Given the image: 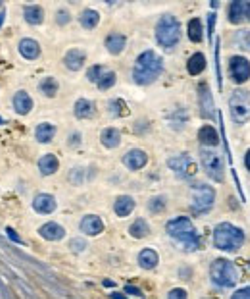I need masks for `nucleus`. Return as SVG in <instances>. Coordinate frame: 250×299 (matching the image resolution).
<instances>
[{
  "label": "nucleus",
  "mask_w": 250,
  "mask_h": 299,
  "mask_svg": "<svg viewBox=\"0 0 250 299\" xmlns=\"http://www.w3.org/2000/svg\"><path fill=\"white\" fill-rule=\"evenodd\" d=\"M164 70V60L154 52V50H146L137 58L135 70H133V79L138 85H148L154 83Z\"/></svg>",
  "instance_id": "1"
},
{
  "label": "nucleus",
  "mask_w": 250,
  "mask_h": 299,
  "mask_svg": "<svg viewBox=\"0 0 250 299\" xmlns=\"http://www.w3.org/2000/svg\"><path fill=\"white\" fill-rule=\"evenodd\" d=\"M166 230H168V234H170L172 237H175L177 241H181L183 247H185L187 251L198 249V245H200L198 234H196L194 226H192V222H190L188 218H185V216L174 218V220L168 222Z\"/></svg>",
  "instance_id": "2"
},
{
  "label": "nucleus",
  "mask_w": 250,
  "mask_h": 299,
  "mask_svg": "<svg viewBox=\"0 0 250 299\" xmlns=\"http://www.w3.org/2000/svg\"><path fill=\"white\" fill-rule=\"evenodd\" d=\"M214 243L222 251H237L244 243V234L237 226L224 222L214 230Z\"/></svg>",
  "instance_id": "3"
},
{
  "label": "nucleus",
  "mask_w": 250,
  "mask_h": 299,
  "mask_svg": "<svg viewBox=\"0 0 250 299\" xmlns=\"http://www.w3.org/2000/svg\"><path fill=\"white\" fill-rule=\"evenodd\" d=\"M156 39L166 49H172V47H175L179 43V39H181V25L175 20V16L166 14L164 18H160V22L156 25Z\"/></svg>",
  "instance_id": "4"
},
{
  "label": "nucleus",
  "mask_w": 250,
  "mask_h": 299,
  "mask_svg": "<svg viewBox=\"0 0 250 299\" xmlns=\"http://www.w3.org/2000/svg\"><path fill=\"white\" fill-rule=\"evenodd\" d=\"M214 284H218L220 287H233L238 280V270L237 266L231 261L225 259H218L210 268Z\"/></svg>",
  "instance_id": "5"
},
{
  "label": "nucleus",
  "mask_w": 250,
  "mask_h": 299,
  "mask_svg": "<svg viewBox=\"0 0 250 299\" xmlns=\"http://www.w3.org/2000/svg\"><path fill=\"white\" fill-rule=\"evenodd\" d=\"M229 108L237 124H244L250 120V93L248 91H235L229 100Z\"/></svg>",
  "instance_id": "6"
},
{
  "label": "nucleus",
  "mask_w": 250,
  "mask_h": 299,
  "mask_svg": "<svg viewBox=\"0 0 250 299\" xmlns=\"http://www.w3.org/2000/svg\"><path fill=\"white\" fill-rule=\"evenodd\" d=\"M200 161H202V166H204L206 174L210 176L214 182H224V176H225L224 161H222V157L218 153L204 149L200 153Z\"/></svg>",
  "instance_id": "7"
},
{
  "label": "nucleus",
  "mask_w": 250,
  "mask_h": 299,
  "mask_svg": "<svg viewBox=\"0 0 250 299\" xmlns=\"http://www.w3.org/2000/svg\"><path fill=\"white\" fill-rule=\"evenodd\" d=\"M214 201H216V191L214 187L198 184L194 193H192V211L202 214V212H208L214 207Z\"/></svg>",
  "instance_id": "8"
},
{
  "label": "nucleus",
  "mask_w": 250,
  "mask_h": 299,
  "mask_svg": "<svg viewBox=\"0 0 250 299\" xmlns=\"http://www.w3.org/2000/svg\"><path fill=\"white\" fill-rule=\"evenodd\" d=\"M168 164L179 178H190V176L196 174V162L192 161L188 155H177L174 159H170Z\"/></svg>",
  "instance_id": "9"
},
{
  "label": "nucleus",
  "mask_w": 250,
  "mask_h": 299,
  "mask_svg": "<svg viewBox=\"0 0 250 299\" xmlns=\"http://www.w3.org/2000/svg\"><path fill=\"white\" fill-rule=\"evenodd\" d=\"M229 72L237 83H242L250 77V62L242 56H233L231 64H229Z\"/></svg>",
  "instance_id": "10"
},
{
  "label": "nucleus",
  "mask_w": 250,
  "mask_h": 299,
  "mask_svg": "<svg viewBox=\"0 0 250 299\" xmlns=\"http://www.w3.org/2000/svg\"><path fill=\"white\" fill-rule=\"evenodd\" d=\"M146 162H148V157H146L144 151H140V149L129 151V153L124 157V164L129 168V170H140Z\"/></svg>",
  "instance_id": "11"
},
{
  "label": "nucleus",
  "mask_w": 250,
  "mask_h": 299,
  "mask_svg": "<svg viewBox=\"0 0 250 299\" xmlns=\"http://www.w3.org/2000/svg\"><path fill=\"white\" fill-rule=\"evenodd\" d=\"M33 209L40 214H50V212L56 211V199L48 193H38L33 201Z\"/></svg>",
  "instance_id": "12"
},
{
  "label": "nucleus",
  "mask_w": 250,
  "mask_h": 299,
  "mask_svg": "<svg viewBox=\"0 0 250 299\" xmlns=\"http://www.w3.org/2000/svg\"><path fill=\"white\" fill-rule=\"evenodd\" d=\"M81 230L87 234V236H98L100 232L104 230V222L100 220L98 216L94 214H88L81 220Z\"/></svg>",
  "instance_id": "13"
},
{
  "label": "nucleus",
  "mask_w": 250,
  "mask_h": 299,
  "mask_svg": "<svg viewBox=\"0 0 250 299\" xmlns=\"http://www.w3.org/2000/svg\"><path fill=\"white\" fill-rule=\"evenodd\" d=\"M38 232H40V236L44 237V239H48V241H60L66 236V230L60 224H56V222H46L44 226H40Z\"/></svg>",
  "instance_id": "14"
},
{
  "label": "nucleus",
  "mask_w": 250,
  "mask_h": 299,
  "mask_svg": "<svg viewBox=\"0 0 250 299\" xmlns=\"http://www.w3.org/2000/svg\"><path fill=\"white\" fill-rule=\"evenodd\" d=\"M248 14V4L244 0H233L229 6V20L231 24H240L242 18Z\"/></svg>",
  "instance_id": "15"
},
{
  "label": "nucleus",
  "mask_w": 250,
  "mask_h": 299,
  "mask_svg": "<svg viewBox=\"0 0 250 299\" xmlns=\"http://www.w3.org/2000/svg\"><path fill=\"white\" fill-rule=\"evenodd\" d=\"M85 60H87V54H85L83 50L72 49L68 54H66V66H68L70 70H74V72L81 70L83 64H85Z\"/></svg>",
  "instance_id": "16"
},
{
  "label": "nucleus",
  "mask_w": 250,
  "mask_h": 299,
  "mask_svg": "<svg viewBox=\"0 0 250 299\" xmlns=\"http://www.w3.org/2000/svg\"><path fill=\"white\" fill-rule=\"evenodd\" d=\"M14 108H16V112L18 114H29L31 112V108H33V100L31 97L25 93V91H20V93H16V97H14Z\"/></svg>",
  "instance_id": "17"
},
{
  "label": "nucleus",
  "mask_w": 250,
  "mask_h": 299,
  "mask_svg": "<svg viewBox=\"0 0 250 299\" xmlns=\"http://www.w3.org/2000/svg\"><path fill=\"white\" fill-rule=\"evenodd\" d=\"M200 106H202V116L204 118H212L214 114V99L210 95V89L204 83L200 85Z\"/></svg>",
  "instance_id": "18"
},
{
  "label": "nucleus",
  "mask_w": 250,
  "mask_h": 299,
  "mask_svg": "<svg viewBox=\"0 0 250 299\" xmlns=\"http://www.w3.org/2000/svg\"><path fill=\"white\" fill-rule=\"evenodd\" d=\"M135 209V199L133 197H129V195H122V197H118L116 201V205H114V211L118 216H129L131 212Z\"/></svg>",
  "instance_id": "19"
},
{
  "label": "nucleus",
  "mask_w": 250,
  "mask_h": 299,
  "mask_svg": "<svg viewBox=\"0 0 250 299\" xmlns=\"http://www.w3.org/2000/svg\"><path fill=\"white\" fill-rule=\"evenodd\" d=\"M20 52L24 54L27 60H35L40 54V47H38V43L35 39H24L20 43Z\"/></svg>",
  "instance_id": "20"
},
{
  "label": "nucleus",
  "mask_w": 250,
  "mask_h": 299,
  "mask_svg": "<svg viewBox=\"0 0 250 299\" xmlns=\"http://www.w3.org/2000/svg\"><path fill=\"white\" fill-rule=\"evenodd\" d=\"M198 139L200 143L206 145V147H216L220 143V135H218L216 127H212V125H204L198 131Z\"/></svg>",
  "instance_id": "21"
},
{
  "label": "nucleus",
  "mask_w": 250,
  "mask_h": 299,
  "mask_svg": "<svg viewBox=\"0 0 250 299\" xmlns=\"http://www.w3.org/2000/svg\"><path fill=\"white\" fill-rule=\"evenodd\" d=\"M100 139H102V145H104V147L116 149V147H120V143H122V133H120L116 127H108V129L102 131Z\"/></svg>",
  "instance_id": "22"
},
{
  "label": "nucleus",
  "mask_w": 250,
  "mask_h": 299,
  "mask_svg": "<svg viewBox=\"0 0 250 299\" xmlns=\"http://www.w3.org/2000/svg\"><path fill=\"white\" fill-rule=\"evenodd\" d=\"M24 16L31 25H38L42 24V20H44V10L40 6H37V4H29V6L24 8Z\"/></svg>",
  "instance_id": "23"
},
{
  "label": "nucleus",
  "mask_w": 250,
  "mask_h": 299,
  "mask_svg": "<svg viewBox=\"0 0 250 299\" xmlns=\"http://www.w3.org/2000/svg\"><path fill=\"white\" fill-rule=\"evenodd\" d=\"M58 166H60V162H58V159H56L54 155H44V157L38 161V168H40V174L42 176L54 174V172L58 170Z\"/></svg>",
  "instance_id": "24"
},
{
  "label": "nucleus",
  "mask_w": 250,
  "mask_h": 299,
  "mask_svg": "<svg viewBox=\"0 0 250 299\" xmlns=\"http://www.w3.org/2000/svg\"><path fill=\"white\" fill-rule=\"evenodd\" d=\"M75 116L81 120H87L90 116H94V104L87 99H79L75 102Z\"/></svg>",
  "instance_id": "25"
},
{
  "label": "nucleus",
  "mask_w": 250,
  "mask_h": 299,
  "mask_svg": "<svg viewBox=\"0 0 250 299\" xmlns=\"http://www.w3.org/2000/svg\"><path fill=\"white\" fill-rule=\"evenodd\" d=\"M204 68H206V56L202 54V52H196V54H192L190 56V60L187 64V70L190 75H198L204 72Z\"/></svg>",
  "instance_id": "26"
},
{
  "label": "nucleus",
  "mask_w": 250,
  "mask_h": 299,
  "mask_svg": "<svg viewBox=\"0 0 250 299\" xmlns=\"http://www.w3.org/2000/svg\"><path fill=\"white\" fill-rule=\"evenodd\" d=\"M138 262H140V266H142V268L152 270V268L158 264V253H156V251H152V249L140 251V255H138Z\"/></svg>",
  "instance_id": "27"
},
{
  "label": "nucleus",
  "mask_w": 250,
  "mask_h": 299,
  "mask_svg": "<svg viewBox=\"0 0 250 299\" xmlns=\"http://www.w3.org/2000/svg\"><path fill=\"white\" fill-rule=\"evenodd\" d=\"M125 37L124 35H120V33H112L110 37L106 39V47H108V50L112 52V54H120L122 50L125 49Z\"/></svg>",
  "instance_id": "28"
},
{
  "label": "nucleus",
  "mask_w": 250,
  "mask_h": 299,
  "mask_svg": "<svg viewBox=\"0 0 250 299\" xmlns=\"http://www.w3.org/2000/svg\"><path fill=\"white\" fill-rule=\"evenodd\" d=\"M35 135H37L38 143H50L52 137L56 135V127L52 124H40L35 131Z\"/></svg>",
  "instance_id": "29"
},
{
  "label": "nucleus",
  "mask_w": 250,
  "mask_h": 299,
  "mask_svg": "<svg viewBox=\"0 0 250 299\" xmlns=\"http://www.w3.org/2000/svg\"><path fill=\"white\" fill-rule=\"evenodd\" d=\"M100 22V14L96 10H85L81 14V25L87 29H94Z\"/></svg>",
  "instance_id": "30"
},
{
  "label": "nucleus",
  "mask_w": 250,
  "mask_h": 299,
  "mask_svg": "<svg viewBox=\"0 0 250 299\" xmlns=\"http://www.w3.org/2000/svg\"><path fill=\"white\" fill-rule=\"evenodd\" d=\"M148 232H150L148 224H146L142 218L135 220V222H133V226L129 228V234H131L133 237H137V239H140V237H144V236H148Z\"/></svg>",
  "instance_id": "31"
},
{
  "label": "nucleus",
  "mask_w": 250,
  "mask_h": 299,
  "mask_svg": "<svg viewBox=\"0 0 250 299\" xmlns=\"http://www.w3.org/2000/svg\"><path fill=\"white\" fill-rule=\"evenodd\" d=\"M188 39L194 41V43L202 41V24H200L198 18H194V20L188 22Z\"/></svg>",
  "instance_id": "32"
},
{
  "label": "nucleus",
  "mask_w": 250,
  "mask_h": 299,
  "mask_svg": "<svg viewBox=\"0 0 250 299\" xmlns=\"http://www.w3.org/2000/svg\"><path fill=\"white\" fill-rule=\"evenodd\" d=\"M40 91H42L46 97H56V93H58V81H56L54 77H44V79L40 81Z\"/></svg>",
  "instance_id": "33"
},
{
  "label": "nucleus",
  "mask_w": 250,
  "mask_h": 299,
  "mask_svg": "<svg viewBox=\"0 0 250 299\" xmlns=\"http://www.w3.org/2000/svg\"><path fill=\"white\" fill-rule=\"evenodd\" d=\"M235 43H238L244 50H250V31L248 29H242L235 35Z\"/></svg>",
  "instance_id": "34"
},
{
  "label": "nucleus",
  "mask_w": 250,
  "mask_h": 299,
  "mask_svg": "<svg viewBox=\"0 0 250 299\" xmlns=\"http://www.w3.org/2000/svg\"><path fill=\"white\" fill-rule=\"evenodd\" d=\"M114 83H116V74H114V72H108V74H104L102 77H100L98 89H102V91H106V89L114 87Z\"/></svg>",
  "instance_id": "35"
},
{
  "label": "nucleus",
  "mask_w": 250,
  "mask_h": 299,
  "mask_svg": "<svg viewBox=\"0 0 250 299\" xmlns=\"http://www.w3.org/2000/svg\"><path fill=\"white\" fill-rule=\"evenodd\" d=\"M150 211L152 212H162L166 209V199L164 197H154V199L150 201Z\"/></svg>",
  "instance_id": "36"
},
{
  "label": "nucleus",
  "mask_w": 250,
  "mask_h": 299,
  "mask_svg": "<svg viewBox=\"0 0 250 299\" xmlns=\"http://www.w3.org/2000/svg\"><path fill=\"white\" fill-rule=\"evenodd\" d=\"M87 77H88V81L98 83L100 77H102V66H92V68L87 72Z\"/></svg>",
  "instance_id": "37"
},
{
  "label": "nucleus",
  "mask_w": 250,
  "mask_h": 299,
  "mask_svg": "<svg viewBox=\"0 0 250 299\" xmlns=\"http://www.w3.org/2000/svg\"><path fill=\"white\" fill-rule=\"evenodd\" d=\"M70 247H72V251H75V253H83V251H85V247H87V243H85V239H81V237H75V239H72V241H70Z\"/></svg>",
  "instance_id": "38"
},
{
  "label": "nucleus",
  "mask_w": 250,
  "mask_h": 299,
  "mask_svg": "<svg viewBox=\"0 0 250 299\" xmlns=\"http://www.w3.org/2000/svg\"><path fill=\"white\" fill-rule=\"evenodd\" d=\"M122 108H125L124 100H112V102H110V112H112L114 116H122V114H125V110H122Z\"/></svg>",
  "instance_id": "39"
},
{
  "label": "nucleus",
  "mask_w": 250,
  "mask_h": 299,
  "mask_svg": "<svg viewBox=\"0 0 250 299\" xmlns=\"http://www.w3.org/2000/svg\"><path fill=\"white\" fill-rule=\"evenodd\" d=\"M81 176H83V168H74V172L70 174V180H72L74 184H81V182H83Z\"/></svg>",
  "instance_id": "40"
},
{
  "label": "nucleus",
  "mask_w": 250,
  "mask_h": 299,
  "mask_svg": "<svg viewBox=\"0 0 250 299\" xmlns=\"http://www.w3.org/2000/svg\"><path fill=\"white\" fill-rule=\"evenodd\" d=\"M168 299H187V291H185V289H179V287H177V289H172Z\"/></svg>",
  "instance_id": "41"
},
{
  "label": "nucleus",
  "mask_w": 250,
  "mask_h": 299,
  "mask_svg": "<svg viewBox=\"0 0 250 299\" xmlns=\"http://www.w3.org/2000/svg\"><path fill=\"white\" fill-rule=\"evenodd\" d=\"M70 20H72V16H70V12H68V10H60V12H58V18H56V22H58L60 25L68 24Z\"/></svg>",
  "instance_id": "42"
},
{
  "label": "nucleus",
  "mask_w": 250,
  "mask_h": 299,
  "mask_svg": "<svg viewBox=\"0 0 250 299\" xmlns=\"http://www.w3.org/2000/svg\"><path fill=\"white\" fill-rule=\"evenodd\" d=\"M233 299H250V287L238 289L237 293H233Z\"/></svg>",
  "instance_id": "43"
},
{
  "label": "nucleus",
  "mask_w": 250,
  "mask_h": 299,
  "mask_svg": "<svg viewBox=\"0 0 250 299\" xmlns=\"http://www.w3.org/2000/svg\"><path fill=\"white\" fill-rule=\"evenodd\" d=\"M6 234H8V236H10V239H12V241H16V243H24V241H22V237L16 234V230H14V228H6Z\"/></svg>",
  "instance_id": "44"
},
{
  "label": "nucleus",
  "mask_w": 250,
  "mask_h": 299,
  "mask_svg": "<svg viewBox=\"0 0 250 299\" xmlns=\"http://www.w3.org/2000/svg\"><path fill=\"white\" fill-rule=\"evenodd\" d=\"M125 293H131V295H137V297H142V291L135 286H125Z\"/></svg>",
  "instance_id": "45"
},
{
  "label": "nucleus",
  "mask_w": 250,
  "mask_h": 299,
  "mask_svg": "<svg viewBox=\"0 0 250 299\" xmlns=\"http://www.w3.org/2000/svg\"><path fill=\"white\" fill-rule=\"evenodd\" d=\"M77 143H79V133H75L74 137L70 139V145H77Z\"/></svg>",
  "instance_id": "46"
},
{
  "label": "nucleus",
  "mask_w": 250,
  "mask_h": 299,
  "mask_svg": "<svg viewBox=\"0 0 250 299\" xmlns=\"http://www.w3.org/2000/svg\"><path fill=\"white\" fill-rule=\"evenodd\" d=\"M110 297H112V299H127L125 295H122V293H112Z\"/></svg>",
  "instance_id": "47"
},
{
  "label": "nucleus",
  "mask_w": 250,
  "mask_h": 299,
  "mask_svg": "<svg viewBox=\"0 0 250 299\" xmlns=\"http://www.w3.org/2000/svg\"><path fill=\"white\" fill-rule=\"evenodd\" d=\"M4 20H6V12H0V27L4 24Z\"/></svg>",
  "instance_id": "48"
},
{
  "label": "nucleus",
  "mask_w": 250,
  "mask_h": 299,
  "mask_svg": "<svg viewBox=\"0 0 250 299\" xmlns=\"http://www.w3.org/2000/svg\"><path fill=\"white\" fill-rule=\"evenodd\" d=\"M246 166H248V170H250V151L246 153Z\"/></svg>",
  "instance_id": "49"
},
{
  "label": "nucleus",
  "mask_w": 250,
  "mask_h": 299,
  "mask_svg": "<svg viewBox=\"0 0 250 299\" xmlns=\"http://www.w3.org/2000/svg\"><path fill=\"white\" fill-rule=\"evenodd\" d=\"M246 16H248V18H250V4H248V14H246Z\"/></svg>",
  "instance_id": "50"
},
{
  "label": "nucleus",
  "mask_w": 250,
  "mask_h": 299,
  "mask_svg": "<svg viewBox=\"0 0 250 299\" xmlns=\"http://www.w3.org/2000/svg\"><path fill=\"white\" fill-rule=\"evenodd\" d=\"M0 124H4V120H2V118H0Z\"/></svg>",
  "instance_id": "51"
}]
</instances>
